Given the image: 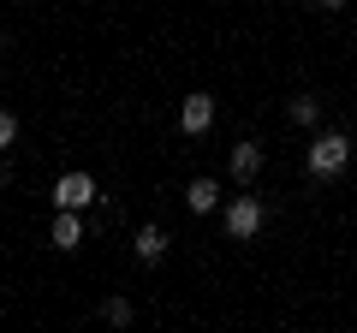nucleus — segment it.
<instances>
[{"mask_svg": "<svg viewBox=\"0 0 357 333\" xmlns=\"http://www.w3.org/2000/svg\"><path fill=\"white\" fill-rule=\"evenodd\" d=\"M0 54H6V36H0Z\"/></svg>", "mask_w": 357, "mask_h": 333, "instance_id": "4468645a", "label": "nucleus"}, {"mask_svg": "<svg viewBox=\"0 0 357 333\" xmlns=\"http://www.w3.org/2000/svg\"><path fill=\"white\" fill-rule=\"evenodd\" d=\"M18 143V114H6V107H0V155L13 149Z\"/></svg>", "mask_w": 357, "mask_h": 333, "instance_id": "9d476101", "label": "nucleus"}, {"mask_svg": "<svg viewBox=\"0 0 357 333\" xmlns=\"http://www.w3.org/2000/svg\"><path fill=\"white\" fill-rule=\"evenodd\" d=\"M167 244H173V238H167L161 226H143V232H137V244H131V250H137V262H161V256H167Z\"/></svg>", "mask_w": 357, "mask_h": 333, "instance_id": "6e6552de", "label": "nucleus"}, {"mask_svg": "<svg viewBox=\"0 0 357 333\" xmlns=\"http://www.w3.org/2000/svg\"><path fill=\"white\" fill-rule=\"evenodd\" d=\"M345 161H351V137H345V131H321V137L310 143V173H316V179L345 173Z\"/></svg>", "mask_w": 357, "mask_h": 333, "instance_id": "f257e3e1", "label": "nucleus"}, {"mask_svg": "<svg viewBox=\"0 0 357 333\" xmlns=\"http://www.w3.org/2000/svg\"><path fill=\"white\" fill-rule=\"evenodd\" d=\"M256 232H262V203H256V196H232L227 203V238L244 244V238H256Z\"/></svg>", "mask_w": 357, "mask_h": 333, "instance_id": "f03ea898", "label": "nucleus"}, {"mask_svg": "<svg viewBox=\"0 0 357 333\" xmlns=\"http://www.w3.org/2000/svg\"><path fill=\"white\" fill-rule=\"evenodd\" d=\"M0 185H6V161H0Z\"/></svg>", "mask_w": 357, "mask_h": 333, "instance_id": "ddd939ff", "label": "nucleus"}, {"mask_svg": "<svg viewBox=\"0 0 357 333\" xmlns=\"http://www.w3.org/2000/svg\"><path fill=\"white\" fill-rule=\"evenodd\" d=\"M89 203H96V179L89 173H66L54 185V208H89Z\"/></svg>", "mask_w": 357, "mask_h": 333, "instance_id": "20e7f679", "label": "nucleus"}, {"mask_svg": "<svg viewBox=\"0 0 357 333\" xmlns=\"http://www.w3.org/2000/svg\"><path fill=\"white\" fill-rule=\"evenodd\" d=\"M321 13H345V6H351V0H316Z\"/></svg>", "mask_w": 357, "mask_h": 333, "instance_id": "f8f14e48", "label": "nucleus"}, {"mask_svg": "<svg viewBox=\"0 0 357 333\" xmlns=\"http://www.w3.org/2000/svg\"><path fill=\"white\" fill-rule=\"evenodd\" d=\"M54 244H60V250H77V244H84V220H77V208H54Z\"/></svg>", "mask_w": 357, "mask_h": 333, "instance_id": "423d86ee", "label": "nucleus"}, {"mask_svg": "<svg viewBox=\"0 0 357 333\" xmlns=\"http://www.w3.org/2000/svg\"><path fill=\"white\" fill-rule=\"evenodd\" d=\"M102 316L114 321V327H126V321H131V304H126V297H107V304H102Z\"/></svg>", "mask_w": 357, "mask_h": 333, "instance_id": "9b49d317", "label": "nucleus"}, {"mask_svg": "<svg viewBox=\"0 0 357 333\" xmlns=\"http://www.w3.org/2000/svg\"><path fill=\"white\" fill-rule=\"evenodd\" d=\"M286 119H292V125H316L321 102H316V95H298V102H286Z\"/></svg>", "mask_w": 357, "mask_h": 333, "instance_id": "1a4fd4ad", "label": "nucleus"}, {"mask_svg": "<svg viewBox=\"0 0 357 333\" xmlns=\"http://www.w3.org/2000/svg\"><path fill=\"white\" fill-rule=\"evenodd\" d=\"M185 208H191V215H215V208H220V179H208V173L191 179V185H185Z\"/></svg>", "mask_w": 357, "mask_h": 333, "instance_id": "39448f33", "label": "nucleus"}, {"mask_svg": "<svg viewBox=\"0 0 357 333\" xmlns=\"http://www.w3.org/2000/svg\"><path fill=\"white\" fill-rule=\"evenodd\" d=\"M215 125V95H185V107H178V131H185V137H203V131Z\"/></svg>", "mask_w": 357, "mask_h": 333, "instance_id": "7ed1b4c3", "label": "nucleus"}, {"mask_svg": "<svg viewBox=\"0 0 357 333\" xmlns=\"http://www.w3.org/2000/svg\"><path fill=\"white\" fill-rule=\"evenodd\" d=\"M256 173H262V149H256V143H238V149H232V179L250 185Z\"/></svg>", "mask_w": 357, "mask_h": 333, "instance_id": "0eeeda50", "label": "nucleus"}]
</instances>
